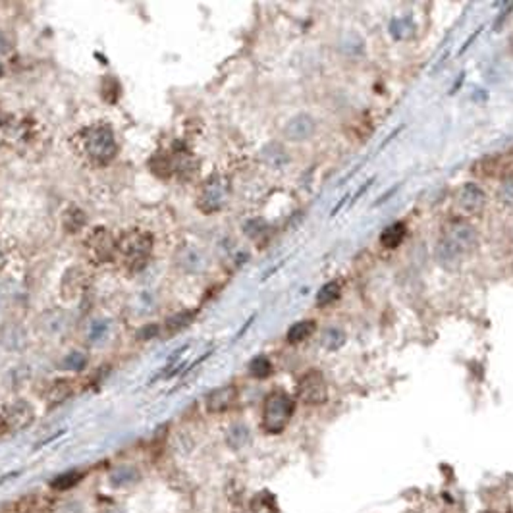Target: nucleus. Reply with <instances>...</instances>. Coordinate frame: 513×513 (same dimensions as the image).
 Here are the masks:
<instances>
[{
    "instance_id": "nucleus-1",
    "label": "nucleus",
    "mask_w": 513,
    "mask_h": 513,
    "mask_svg": "<svg viewBox=\"0 0 513 513\" xmlns=\"http://www.w3.org/2000/svg\"><path fill=\"white\" fill-rule=\"evenodd\" d=\"M478 244L477 230L463 218H453L444 224L438 244H436V261L446 270L460 269L471 257Z\"/></svg>"
},
{
    "instance_id": "nucleus-2",
    "label": "nucleus",
    "mask_w": 513,
    "mask_h": 513,
    "mask_svg": "<svg viewBox=\"0 0 513 513\" xmlns=\"http://www.w3.org/2000/svg\"><path fill=\"white\" fill-rule=\"evenodd\" d=\"M294 409H296V401L286 392L276 390L269 394L262 407V428L269 435H280L294 415Z\"/></svg>"
},
{
    "instance_id": "nucleus-3",
    "label": "nucleus",
    "mask_w": 513,
    "mask_h": 513,
    "mask_svg": "<svg viewBox=\"0 0 513 513\" xmlns=\"http://www.w3.org/2000/svg\"><path fill=\"white\" fill-rule=\"evenodd\" d=\"M83 143H85V151L87 155L96 162H108L110 158L116 155V140H114V131L110 126L106 124H95L83 133Z\"/></svg>"
},
{
    "instance_id": "nucleus-4",
    "label": "nucleus",
    "mask_w": 513,
    "mask_h": 513,
    "mask_svg": "<svg viewBox=\"0 0 513 513\" xmlns=\"http://www.w3.org/2000/svg\"><path fill=\"white\" fill-rule=\"evenodd\" d=\"M151 247H153V237L145 232H137V230L124 235L122 242H120V251L124 253L126 262L131 264L133 269H141L147 262Z\"/></svg>"
},
{
    "instance_id": "nucleus-5",
    "label": "nucleus",
    "mask_w": 513,
    "mask_h": 513,
    "mask_svg": "<svg viewBox=\"0 0 513 513\" xmlns=\"http://www.w3.org/2000/svg\"><path fill=\"white\" fill-rule=\"evenodd\" d=\"M228 195H230V183L224 176H210L209 182L203 185V192L199 197V209L203 212H217L226 205Z\"/></svg>"
},
{
    "instance_id": "nucleus-6",
    "label": "nucleus",
    "mask_w": 513,
    "mask_h": 513,
    "mask_svg": "<svg viewBox=\"0 0 513 513\" xmlns=\"http://www.w3.org/2000/svg\"><path fill=\"white\" fill-rule=\"evenodd\" d=\"M297 398L307 405H321L328 400V384L319 371H309L297 382Z\"/></svg>"
},
{
    "instance_id": "nucleus-7",
    "label": "nucleus",
    "mask_w": 513,
    "mask_h": 513,
    "mask_svg": "<svg viewBox=\"0 0 513 513\" xmlns=\"http://www.w3.org/2000/svg\"><path fill=\"white\" fill-rule=\"evenodd\" d=\"M457 205L465 215H480L487 207V193L477 183H465L457 192Z\"/></svg>"
},
{
    "instance_id": "nucleus-8",
    "label": "nucleus",
    "mask_w": 513,
    "mask_h": 513,
    "mask_svg": "<svg viewBox=\"0 0 513 513\" xmlns=\"http://www.w3.org/2000/svg\"><path fill=\"white\" fill-rule=\"evenodd\" d=\"M313 133L314 120L309 114H297L284 126V137L289 141H307Z\"/></svg>"
},
{
    "instance_id": "nucleus-9",
    "label": "nucleus",
    "mask_w": 513,
    "mask_h": 513,
    "mask_svg": "<svg viewBox=\"0 0 513 513\" xmlns=\"http://www.w3.org/2000/svg\"><path fill=\"white\" fill-rule=\"evenodd\" d=\"M33 421V407L27 401H16L4 413V423L8 430H22Z\"/></svg>"
},
{
    "instance_id": "nucleus-10",
    "label": "nucleus",
    "mask_w": 513,
    "mask_h": 513,
    "mask_svg": "<svg viewBox=\"0 0 513 513\" xmlns=\"http://www.w3.org/2000/svg\"><path fill=\"white\" fill-rule=\"evenodd\" d=\"M41 330L44 334H49V336H58L62 332L68 328V324H70V317L66 311H62V309H53V311H47V313L41 317Z\"/></svg>"
},
{
    "instance_id": "nucleus-11",
    "label": "nucleus",
    "mask_w": 513,
    "mask_h": 513,
    "mask_svg": "<svg viewBox=\"0 0 513 513\" xmlns=\"http://www.w3.org/2000/svg\"><path fill=\"white\" fill-rule=\"evenodd\" d=\"M235 396H237L235 386L217 388L215 392H210L209 398H207V409H209L210 413H222V411L232 407V403L235 401Z\"/></svg>"
},
{
    "instance_id": "nucleus-12",
    "label": "nucleus",
    "mask_w": 513,
    "mask_h": 513,
    "mask_svg": "<svg viewBox=\"0 0 513 513\" xmlns=\"http://www.w3.org/2000/svg\"><path fill=\"white\" fill-rule=\"evenodd\" d=\"M0 342L6 349L19 351L27 346V334L18 324H8L0 330Z\"/></svg>"
},
{
    "instance_id": "nucleus-13",
    "label": "nucleus",
    "mask_w": 513,
    "mask_h": 513,
    "mask_svg": "<svg viewBox=\"0 0 513 513\" xmlns=\"http://www.w3.org/2000/svg\"><path fill=\"white\" fill-rule=\"evenodd\" d=\"M178 264H180L183 270H187V272H199V270L205 269L207 259H205V255H203L199 249H195V247H185V249L180 251Z\"/></svg>"
},
{
    "instance_id": "nucleus-14",
    "label": "nucleus",
    "mask_w": 513,
    "mask_h": 513,
    "mask_svg": "<svg viewBox=\"0 0 513 513\" xmlns=\"http://www.w3.org/2000/svg\"><path fill=\"white\" fill-rule=\"evenodd\" d=\"M407 234V228L403 222H394L390 226H386L380 234V245H384L386 249H396L401 242L405 239Z\"/></svg>"
},
{
    "instance_id": "nucleus-15",
    "label": "nucleus",
    "mask_w": 513,
    "mask_h": 513,
    "mask_svg": "<svg viewBox=\"0 0 513 513\" xmlns=\"http://www.w3.org/2000/svg\"><path fill=\"white\" fill-rule=\"evenodd\" d=\"M314 328H317L314 321L296 322V324H292L289 330H287V342H289V344H299V342H303V339L309 338V336L314 332Z\"/></svg>"
},
{
    "instance_id": "nucleus-16",
    "label": "nucleus",
    "mask_w": 513,
    "mask_h": 513,
    "mask_svg": "<svg viewBox=\"0 0 513 513\" xmlns=\"http://www.w3.org/2000/svg\"><path fill=\"white\" fill-rule=\"evenodd\" d=\"M108 334H110V321L99 319V321L91 322L87 338L91 344H103L108 338Z\"/></svg>"
},
{
    "instance_id": "nucleus-17",
    "label": "nucleus",
    "mask_w": 513,
    "mask_h": 513,
    "mask_svg": "<svg viewBox=\"0 0 513 513\" xmlns=\"http://www.w3.org/2000/svg\"><path fill=\"white\" fill-rule=\"evenodd\" d=\"M496 201L504 207H513V172L502 180L496 190Z\"/></svg>"
},
{
    "instance_id": "nucleus-18",
    "label": "nucleus",
    "mask_w": 513,
    "mask_h": 513,
    "mask_svg": "<svg viewBox=\"0 0 513 513\" xmlns=\"http://www.w3.org/2000/svg\"><path fill=\"white\" fill-rule=\"evenodd\" d=\"M339 284L338 282H328V284H324V286L319 289V294H317V305L319 307H326V305L334 303L336 299L339 297Z\"/></svg>"
},
{
    "instance_id": "nucleus-19",
    "label": "nucleus",
    "mask_w": 513,
    "mask_h": 513,
    "mask_svg": "<svg viewBox=\"0 0 513 513\" xmlns=\"http://www.w3.org/2000/svg\"><path fill=\"white\" fill-rule=\"evenodd\" d=\"M346 342V334L339 330V328H328L322 334V348L328 349V351H338Z\"/></svg>"
},
{
    "instance_id": "nucleus-20",
    "label": "nucleus",
    "mask_w": 513,
    "mask_h": 513,
    "mask_svg": "<svg viewBox=\"0 0 513 513\" xmlns=\"http://www.w3.org/2000/svg\"><path fill=\"white\" fill-rule=\"evenodd\" d=\"M85 222H87L85 215L79 209H76V207L66 210V215H64V226H66L68 232H79L81 228L85 226Z\"/></svg>"
},
{
    "instance_id": "nucleus-21",
    "label": "nucleus",
    "mask_w": 513,
    "mask_h": 513,
    "mask_svg": "<svg viewBox=\"0 0 513 513\" xmlns=\"http://www.w3.org/2000/svg\"><path fill=\"white\" fill-rule=\"evenodd\" d=\"M249 373L255 378H267L272 373V365H270V361L264 355H257L249 363Z\"/></svg>"
},
{
    "instance_id": "nucleus-22",
    "label": "nucleus",
    "mask_w": 513,
    "mask_h": 513,
    "mask_svg": "<svg viewBox=\"0 0 513 513\" xmlns=\"http://www.w3.org/2000/svg\"><path fill=\"white\" fill-rule=\"evenodd\" d=\"M262 158H264L270 166H282L287 160L284 149L280 147V145H274V143L269 145V147H264V151H262Z\"/></svg>"
},
{
    "instance_id": "nucleus-23",
    "label": "nucleus",
    "mask_w": 513,
    "mask_h": 513,
    "mask_svg": "<svg viewBox=\"0 0 513 513\" xmlns=\"http://www.w3.org/2000/svg\"><path fill=\"white\" fill-rule=\"evenodd\" d=\"M192 319H193V313H190V311L174 314L172 319H168V321H166V332H168V334H176V332H180L183 326H187V324L192 322Z\"/></svg>"
},
{
    "instance_id": "nucleus-24",
    "label": "nucleus",
    "mask_w": 513,
    "mask_h": 513,
    "mask_svg": "<svg viewBox=\"0 0 513 513\" xmlns=\"http://www.w3.org/2000/svg\"><path fill=\"white\" fill-rule=\"evenodd\" d=\"M62 365H64V369H68V371H81V369H85V365H87V355L81 353V351H72L62 361Z\"/></svg>"
},
{
    "instance_id": "nucleus-25",
    "label": "nucleus",
    "mask_w": 513,
    "mask_h": 513,
    "mask_svg": "<svg viewBox=\"0 0 513 513\" xmlns=\"http://www.w3.org/2000/svg\"><path fill=\"white\" fill-rule=\"evenodd\" d=\"M81 477H83V473H76V471L66 473V475H62V477L54 480L53 488H56V490H68V488L76 487L79 480H81Z\"/></svg>"
},
{
    "instance_id": "nucleus-26",
    "label": "nucleus",
    "mask_w": 513,
    "mask_h": 513,
    "mask_svg": "<svg viewBox=\"0 0 513 513\" xmlns=\"http://www.w3.org/2000/svg\"><path fill=\"white\" fill-rule=\"evenodd\" d=\"M247 440H249V432H247V428L242 425L234 426V428L230 430V435H228V442L232 444L234 448H242Z\"/></svg>"
},
{
    "instance_id": "nucleus-27",
    "label": "nucleus",
    "mask_w": 513,
    "mask_h": 513,
    "mask_svg": "<svg viewBox=\"0 0 513 513\" xmlns=\"http://www.w3.org/2000/svg\"><path fill=\"white\" fill-rule=\"evenodd\" d=\"M10 49H12V43H10L8 35L4 31H0V56L8 54Z\"/></svg>"
},
{
    "instance_id": "nucleus-28",
    "label": "nucleus",
    "mask_w": 513,
    "mask_h": 513,
    "mask_svg": "<svg viewBox=\"0 0 513 513\" xmlns=\"http://www.w3.org/2000/svg\"><path fill=\"white\" fill-rule=\"evenodd\" d=\"M157 332H158L157 326H153V324H149V326H145V328H143V330L140 332V338H141V339H149V338H153V336H155V334H157Z\"/></svg>"
},
{
    "instance_id": "nucleus-29",
    "label": "nucleus",
    "mask_w": 513,
    "mask_h": 513,
    "mask_svg": "<svg viewBox=\"0 0 513 513\" xmlns=\"http://www.w3.org/2000/svg\"><path fill=\"white\" fill-rule=\"evenodd\" d=\"M0 303H2V294H0Z\"/></svg>"
}]
</instances>
